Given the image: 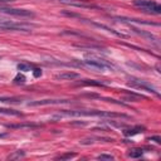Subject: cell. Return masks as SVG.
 Returning a JSON list of instances; mask_svg holds the SVG:
<instances>
[{"instance_id":"obj_1","label":"cell","mask_w":161,"mask_h":161,"mask_svg":"<svg viewBox=\"0 0 161 161\" xmlns=\"http://www.w3.org/2000/svg\"><path fill=\"white\" fill-rule=\"evenodd\" d=\"M64 117H121V118H127L126 114L123 113H114V112H106V111H97V109H74V111H62L58 114L53 116V119L58 118H64Z\"/></svg>"},{"instance_id":"obj_2","label":"cell","mask_w":161,"mask_h":161,"mask_svg":"<svg viewBox=\"0 0 161 161\" xmlns=\"http://www.w3.org/2000/svg\"><path fill=\"white\" fill-rule=\"evenodd\" d=\"M83 63L87 67L93 68V69L99 70V72H104L107 69H112L113 68V65L109 62H107L106 59H103V58H101V57H98L96 54H86Z\"/></svg>"},{"instance_id":"obj_3","label":"cell","mask_w":161,"mask_h":161,"mask_svg":"<svg viewBox=\"0 0 161 161\" xmlns=\"http://www.w3.org/2000/svg\"><path fill=\"white\" fill-rule=\"evenodd\" d=\"M133 5L140 8L142 11L145 13H150V14H161V6L155 3V1H151V0H135L133 1Z\"/></svg>"},{"instance_id":"obj_4","label":"cell","mask_w":161,"mask_h":161,"mask_svg":"<svg viewBox=\"0 0 161 161\" xmlns=\"http://www.w3.org/2000/svg\"><path fill=\"white\" fill-rule=\"evenodd\" d=\"M128 86L133 87V88H138V89H142V91H146V92H150V93H153L156 96H158V92L146 80H142V79H138V78H133L131 77L128 79Z\"/></svg>"},{"instance_id":"obj_5","label":"cell","mask_w":161,"mask_h":161,"mask_svg":"<svg viewBox=\"0 0 161 161\" xmlns=\"http://www.w3.org/2000/svg\"><path fill=\"white\" fill-rule=\"evenodd\" d=\"M0 13L4 14H9V15H14V16H34V13L26 9H15V8H5V6H0Z\"/></svg>"},{"instance_id":"obj_6","label":"cell","mask_w":161,"mask_h":161,"mask_svg":"<svg viewBox=\"0 0 161 161\" xmlns=\"http://www.w3.org/2000/svg\"><path fill=\"white\" fill-rule=\"evenodd\" d=\"M72 102L69 99H42V101H34V102H29L28 106H47V104H62V103H68Z\"/></svg>"},{"instance_id":"obj_7","label":"cell","mask_w":161,"mask_h":161,"mask_svg":"<svg viewBox=\"0 0 161 161\" xmlns=\"http://www.w3.org/2000/svg\"><path fill=\"white\" fill-rule=\"evenodd\" d=\"M132 30H133V33H136V34L143 36V38L147 39L148 42L153 43L155 45H158V40H157V38H156L153 34H151V33H148V31H145V30H140V29H137V28H132Z\"/></svg>"},{"instance_id":"obj_8","label":"cell","mask_w":161,"mask_h":161,"mask_svg":"<svg viewBox=\"0 0 161 161\" xmlns=\"http://www.w3.org/2000/svg\"><path fill=\"white\" fill-rule=\"evenodd\" d=\"M75 78H79V74L75 72H64L55 75V79H60V80H72Z\"/></svg>"},{"instance_id":"obj_9","label":"cell","mask_w":161,"mask_h":161,"mask_svg":"<svg viewBox=\"0 0 161 161\" xmlns=\"http://www.w3.org/2000/svg\"><path fill=\"white\" fill-rule=\"evenodd\" d=\"M79 84H82V86H97V87L104 86L103 82H101V80H93V79H86L83 82H79Z\"/></svg>"},{"instance_id":"obj_10","label":"cell","mask_w":161,"mask_h":161,"mask_svg":"<svg viewBox=\"0 0 161 161\" xmlns=\"http://www.w3.org/2000/svg\"><path fill=\"white\" fill-rule=\"evenodd\" d=\"M142 153H143V150L142 148H132V150H130L128 156L131 158H138V157L142 156Z\"/></svg>"},{"instance_id":"obj_11","label":"cell","mask_w":161,"mask_h":161,"mask_svg":"<svg viewBox=\"0 0 161 161\" xmlns=\"http://www.w3.org/2000/svg\"><path fill=\"white\" fill-rule=\"evenodd\" d=\"M143 127H135V128H132V130H127V131H125V135L126 136H133V135H137V133H141V132H143Z\"/></svg>"},{"instance_id":"obj_12","label":"cell","mask_w":161,"mask_h":161,"mask_svg":"<svg viewBox=\"0 0 161 161\" xmlns=\"http://www.w3.org/2000/svg\"><path fill=\"white\" fill-rule=\"evenodd\" d=\"M0 113L8 114V116H21L20 112H18L15 109H6V108H0Z\"/></svg>"},{"instance_id":"obj_13","label":"cell","mask_w":161,"mask_h":161,"mask_svg":"<svg viewBox=\"0 0 161 161\" xmlns=\"http://www.w3.org/2000/svg\"><path fill=\"white\" fill-rule=\"evenodd\" d=\"M25 80H26L25 75H23V74H20V73L14 78V83H15V84H24Z\"/></svg>"},{"instance_id":"obj_14","label":"cell","mask_w":161,"mask_h":161,"mask_svg":"<svg viewBox=\"0 0 161 161\" xmlns=\"http://www.w3.org/2000/svg\"><path fill=\"white\" fill-rule=\"evenodd\" d=\"M8 127L10 128H31V127H36V125H31V123H28V125H8Z\"/></svg>"},{"instance_id":"obj_15","label":"cell","mask_w":161,"mask_h":161,"mask_svg":"<svg viewBox=\"0 0 161 161\" xmlns=\"http://www.w3.org/2000/svg\"><path fill=\"white\" fill-rule=\"evenodd\" d=\"M0 102H6V103H18L19 99L14 97H0Z\"/></svg>"},{"instance_id":"obj_16","label":"cell","mask_w":161,"mask_h":161,"mask_svg":"<svg viewBox=\"0 0 161 161\" xmlns=\"http://www.w3.org/2000/svg\"><path fill=\"white\" fill-rule=\"evenodd\" d=\"M18 69L19 70H23V72H30V65L29 64H25V63H19L18 64Z\"/></svg>"},{"instance_id":"obj_17","label":"cell","mask_w":161,"mask_h":161,"mask_svg":"<svg viewBox=\"0 0 161 161\" xmlns=\"http://www.w3.org/2000/svg\"><path fill=\"white\" fill-rule=\"evenodd\" d=\"M98 160H113V156L112 155H106V153H102L98 156Z\"/></svg>"},{"instance_id":"obj_18","label":"cell","mask_w":161,"mask_h":161,"mask_svg":"<svg viewBox=\"0 0 161 161\" xmlns=\"http://www.w3.org/2000/svg\"><path fill=\"white\" fill-rule=\"evenodd\" d=\"M25 153L23 152V151H16L15 153H13V155H10L9 156V158H15V157H21V156H24Z\"/></svg>"},{"instance_id":"obj_19","label":"cell","mask_w":161,"mask_h":161,"mask_svg":"<svg viewBox=\"0 0 161 161\" xmlns=\"http://www.w3.org/2000/svg\"><path fill=\"white\" fill-rule=\"evenodd\" d=\"M74 156H75V153H65V155L60 156L59 158H60V160H65V158H72V157H74Z\"/></svg>"},{"instance_id":"obj_20","label":"cell","mask_w":161,"mask_h":161,"mask_svg":"<svg viewBox=\"0 0 161 161\" xmlns=\"http://www.w3.org/2000/svg\"><path fill=\"white\" fill-rule=\"evenodd\" d=\"M150 141H155L156 143H161V138L158 136H153V137H150Z\"/></svg>"},{"instance_id":"obj_21","label":"cell","mask_w":161,"mask_h":161,"mask_svg":"<svg viewBox=\"0 0 161 161\" xmlns=\"http://www.w3.org/2000/svg\"><path fill=\"white\" fill-rule=\"evenodd\" d=\"M33 74H34V77H40V75H42V70L36 68V69L33 70Z\"/></svg>"},{"instance_id":"obj_22","label":"cell","mask_w":161,"mask_h":161,"mask_svg":"<svg viewBox=\"0 0 161 161\" xmlns=\"http://www.w3.org/2000/svg\"><path fill=\"white\" fill-rule=\"evenodd\" d=\"M13 0H0V3H11Z\"/></svg>"}]
</instances>
